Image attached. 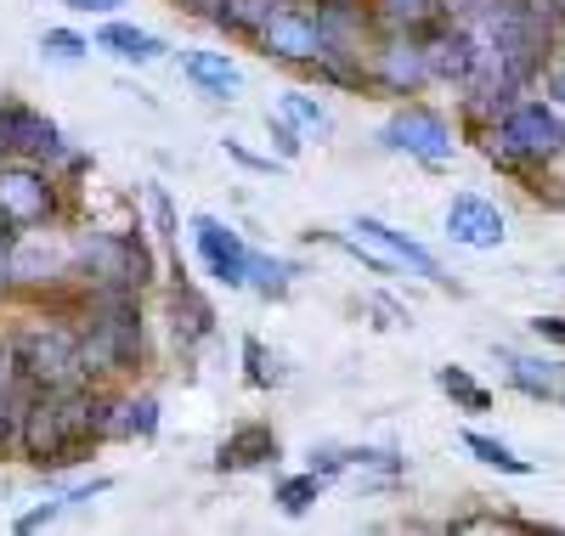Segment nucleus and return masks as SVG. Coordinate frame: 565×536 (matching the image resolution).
I'll return each instance as SVG.
<instances>
[{
	"mask_svg": "<svg viewBox=\"0 0 565 536\" xmlns=\"http://www.w3.org/2000/svg\"><path fill=\"white\" fill-rule=\"evenodd\" d=\"M565 153V108H554L548 96H521L509 103L487 136V159L514 170V175H537L543 164H554Z\"/></svg>",
	"mask_w": 565,
	"mask_h": 536,
	"instance_id": "nucleus-1",
	"label": "nucleus"
},
{
	"mask_svg": "<svg viewBox=\"0 0 565 536\" xmlns=\"http://www.w3.org/2000/svg\"><path fill=\"white\" fill-rule=\"evenodd\" d=\"M12 356L29 389H63V384H85V362H79V333L63 322H29L12 339Z\"/></svg>",
	"mask_w": 565,
	"mask_h": 536,
	"instance_id": "nucleus-2",
	"label": "nucleus"
},
{
	"mask_svg": "<svg viewBox=\"0 0 565 536\" xmlns=\"http://www.w3.org/2000/svg\"><path fill=\"white\" fill-rule=\"evenodd\" d=\"M74 260L85 266V277H97V288H141L153 277V260L136 237H108V232H90L74 243Z\"/></svg>",
	"mask_w": 565,
	"mask_h": 536,
	"instance_id": "nucleus-3",
	"label": "nucleus"
},
{
	"mask_svg": "<svg viewBox=\"0 0 565 536\" xmlns=\"http://www.w3.org/2000/svg\"><path fill=\"white\" fill-rule=\"evenodd\" d=\"M57 215V192H52V175H40L34 159H7L0 164V221L12 232H29V226H45Z\"/></svg>",
	"mask_w": 565,
	"mask_h": 536,
	"instance_id": "nucleus-4",
	"label": "nucleus"
},
{
	"mask_svg": "<svg viewBox=\"0 0 565 536\" xmlns=\"http://www.w3.org/2000/svg\"><path fill=\"white\" fill-rule=\"evenodd\" d=\"M380 141H385L391 153H407V159L430 164V170L452 164V125H447L436 108H402V114L380 130Z\"/></svg>",
	"mask_w": 565,
	"mask_h": 536,
	"instance_id": "nucleus-5",
	"label": "nucleus"
},
{
	"mask_svg": "<svg viewBox=\"0 0 565 536\" xmlns=\"http://www.w3.org/2000/svg\"><path fill=\"white\" fill-rule=\"evenodd\" d=\"M255 40L266 45V57H282V63L334 57V40H328V29H322V12H300V7H282Z\"/></svg>",
	"mask_w": 565,
	"mask_h": 536,
	"instance_id": "nucleus-6",
	"label": "nucleus"
},
{
	"mask_svg": "<svg viewBox=\"0 0 565 536\" xmlns=\"http://www.w3.org/2000/svg\"><path fill=\"white\" fill-rule=\"evenodd\" d=\"M193 243H199V255H204V266H210L215 282H226V288H249V266H255V255L244 249V237L232 232V226H221L215 215H193Z\"/></svg>",
	"mask_w": 565,
	"mask_h": 536,
	"instance_id": "nucleus-7",
	"label": "nucleus"
},
{
	"mask_svg": "<svg viewBox=\"0 0 565 536\" xmlns=\"http://www.w3.org/2000/svg\"><path fill=\"white\" fill-rule=\"evenodd\" d=\"M367 79H373V85H385L391 96H413L418 85H430V79H436V74H430V52H424L418 40L396 34V40H385L380 52H373Z\"/></svg>",
	"mask_w": 565,
	"mask_h": 536,
	"instance_id": "nucleus-8",
	"label": "nucleus"
},
{
	"mask_svg": "<svg viewBox=\"0 0 565 536\" xmlns=\"http://www.w3.org/2000/svg\"><path fill=\"white\" fill-rule=\"evenodd\" d=\"M57 125L29 103H0V159H52Z\"/></svg>",
	"mask_w": 565,
	"mask_h": 536,
	"instance_id": "nucleus-9",
	"label": "nucleus"
},
{
	"mask_svg": "<svg viewBox=\"0 0 565 536\" xmlns=\"http://www.w3.org/2000/svg\"><path fill=\"white\" fill-rule=\"evenodd\" d=\"M447 237L463 243V249H498L509 237V221L492 199H481V192H458L447 204Z\"/></svg>",
	"mask_w": 565,
	"mask_h": 536,
	"instance_id": "nucleus-10",
	"label": "nucleus"
},
{
	"mask_svg": "<svg viewBox=\"0 0 565 536\" xmlns=\"http://www.w3.org/2000/svg\"><path fill=\"white\" fill-rule=\"evenodd\" d=\"M356 232L367 237V243H380V249L396 260V266H413L418 277H430V282H447L441 277V260L430 255V249H424V243H413L407 232H396V226H385V221H373V215H362L356 221Z\"/></svg>",
	"mask_w": 565,
	"mask_h": 536,
	"instance_id": "nucleus-11",
	"label": "nucleus"
},
{
	"mask_svg": "<svg viewBox=\"0 0 565 536\" xmlns=\"http://www.w3.org/2000/svg\"><path fill=\"white\" fill-rule=\"evenodd\" d=\"M424 52H430V74L436 79H452V85H469V74H476V45H469V34L458 23L441 18V29L424 40Z\"/></svg>",
	"mask_w": 565,
	"mask_h": 536,
	"instance_id": "nucleus-12",
	"label": "nucleus"
},
{
	"mask_svg": "<svg viewBox=\"0 0 565 536\" xmlns=\"http://www.w3.org/2000/svg\"><path fill=\"white\" fill-rule=\"evenodd\" d=\"M509 367V384L532 401H565V367L543 362V356H521V351H498Z\"/></svg>",
	"mask_w": 565,
	"mask_h": 536,
	"instance_id": "nucleus-13",
	"label": "nucleus"
},
{
	"mask_svg": "<svg viewBox=\"0 0 565 536\" xmlns=\"http://www.w3.org/2000/svg\"><path fill=\"white\" fill-rule=\"evenodd\" d=\"M23 407H29V384L18 373L12 339H7V345H0V447L23 441Z\"/></svg>",
	"mask_w": 565,
	"mask_h": 536,
	"instance_id": "nucleus-14",
	"label": "nucleus"
},
{
	"mask_svg": "<svg viewBox=\"0 0 565 536\" xmlns=\"http://www.w3.org/2000/svg\"><path fill=\"white\" fill-rule=\"evenodd\" d=\"M181 74L193 79L199 90H210V96L244 90V68H238V63H226L221 52H186V57H181Z\"/></svg>",
	"mask_w": 565,
	"mask_h": 536,
	"instance_id": "nucleus-15",
	"label": "nucleus"
},
{
	"mask_svg": "<svg viewBox=\"0 0 565 536\" xmlns=\"http://www.w3.org/2000/svg\"><path fill=\"white\" fill-rule=\"evenodd\" d=\"M266 458H277V435L266 429V424H244V429H232L226 435V447H221V469H255V463H266Z\"/></svg>",
	"mask_w": 565,
	"mask_h": 536,
	"instance_id": "nucleus-16",
	"label": "nucleus"
},
{
	"mask_svg": "<svg viewBox=\"0 0 565 536\" xmlns=\"http://www.w3.org/2000/svg\"><path fill=\"white\" fill-rule=\"evenodd\" d=\"M97 45H103V52H114V57H125V63H159L164 57V40L148 34V29H130V23H108L97 34Z\"/></svg>",
	"mask_w": 565,
	"mask_h": 536,
	"instance_id": "nucleus-17",
	"label": "nucleus"
},
{
	"mask_svg": "<svg viewBox=\"0 0 565 536\" xmlns=\"http://www.w3.org/2000/svg\"><path fill=\"white\" fill-rule=\"evenodd\" d=\"M170 311H175V345H199V339H210V328H215V311L204 305V294L199 288H175V300H170Z\"/></svg>",
	"mask_w": 565,
	"mask_h": 536,
	"instance_id": "nucleus-18",
	"label": "nucleus"
},
{
	"mask_svg": "<svg viewBox=\"0 0 565 536\" xmlns=\"http://www.w3.org/2000/svg\"><path fill=\"white\" fill-rule=\"evenodd\" d=\"M277 12H282V0H226V7L215 12V23L232 29V34H260Z\"/></svg>",
	"mask_w": 565,
	"mask_h": 536,
	"instance_id": "nucleus-19",
	"label": "nucleus"
},
{
	"mask_svg": "<svg viewBox=\"0 0 565 536\" xmlns=\"http://www.w3.org/2000/svg\"><path fill=\"white\" fill-rule=\"evenodd\" d=\"M463 452H476V458H481L487 469L521 474V480H526V474H537V463H532V458H514V452H509L503 441H492V435H481V429H463Z\"/></svg>",
	"mask_w": 565,
	"mask_h": 536,
	"instance_id": "nucleus-20",
	"label": "nucleus"
},
{
	"mask_svg": "<svg viewBox=\"0 0 565 536\" xmlns=\"http://www.w3.org/2000/svg\"><path fill=\"white\" fill-rule=\"evenodd\" d=\"M380 18L396 34H418V29H430L441 18V0H380Z\"/></svg>",
	"mask_w": 565,
	"mask_h": 536,
	"instance_id": "nucleus-21",
	"label": "nucleus"
},
{
	"mask_svg": "<svg viewBox=\"0 0 565 536\" xmlns=\"http://www.w3.org/2000/svg\"><path fill=\"white\" fill-rule=\"evenodd\" d=\"M153 429H159V401H153V396L114 407V441H148Z\"/></svg>",
	"mask_w": 565,
	"mask_h": 536,
	"instance_id": "nucleus-22",
	"label": "nucleus"
},
{
	"mask_svg": "<svg viewBox=\"0 0 565 536\" xmlns=\"http://www.w3.org/2000/svg\"><path fill=\"white\" fill-rule=\"evenodd\" d=\"M436 384L447 389V396H452L463 412H487V407H492V396H487V389H481L476 378H469L463 367H436Z\"/></svg>",
	"mask_w": 565,
	"mask_h": 536,
	"instance_id": "nucleus-23",
	"label": "nucleus"
},
{
	"mask_svg": "<svg viewBox=\"0 0 565 536\" xmlns=\"http://www.w3.org/2000/svg\"><path fill=\"white\" fill-rule=\"evenodd\" d=\"M277 114H289L295 125H306V130H317V136H328V130H334V114H328L322 103H311V96H300V90H289V96H282V108Z\"/></svg>",
	"mask_w": 565,
	"mask_h": 536,
	"instance_id": "nucleus-24",
	"label": "nucleus"
},
{
	"mask_svg": "<svg viewBox=\"0 0 565 536\" xmlns=\"http://www.w3.org/2000/svg\"><path fill=\"white\" fill-rule=\"evenodd\" d=\"M317 492H322V474L311 469V474L282 480V485H277V503H282V514H306V508L317 503Z\"/></svg>",
	"mask_w": 565,
	"mask_h": 536,
	"instance_id": "nucleus-25",
	"label": "nucleus"
},
{
	"mask_svg": "<svg viewBox=\"0 0 565 536\" xmlns=\"http://www.w3.org/2000/svg\"><path fill=\"white\" fill-rule=\"evenodd\" d=\"M289 277H295V266L271 260V255H255V266H249V282L260 288V294H289Z\"/></svg>",
	"mask_w": 565,
	"mask_h": 536,
	"instance_id": "nucleus-26",
	"label": "nucleus"
},
{
	"mask_svg": "<svg viewBox=\"0 0 565 536\" xmlns=\"http://www.w3.org/2000/svg\"><path fill=\"white\" fill-rule=\"evenodd\" d=\"M40 52H52V57H63V63H74V57H85L90 45L74 34V29H45V40H40Z\"/></svg>",
	"mask_w": 565,
	"mask_h": 536,
	"instance_id": "nucleus-27",
	"label": "nucleus"
},
{
	"mask_svg": "<svg viewBox=\"0 0 565 536\" xmlns=\"http://www.w3.org/2000/svg\"><path fill=\"white\" fill-rule=\"evenodd\" d=\"M543 85H548V103L565 108V40H559V52H554L548 68H543Z\"/></svg>",
	"mask_w": 565,
	"mask_h": 536,
	"instance_id": "nucleus-28",
	"label": "nucleus"
},
{
	"mask_svg": "<svg viewBox=\"0 0 565 536\" xmlns=\"http://www.w3.org/2000/svg\"><path fill=\"white\" fill-rule=\"evenodd\" d=\"M271 141H277V153H282V159H295V153H300V141H295V130H289V114H277V119H271Z\"/></svg>",
	"mask_w": 565,
	"mask_h": 536,
	"instance_id": "nucleus-29",
	"label": "nucleus"
},
{
	"mask_svg": "<svg viewBox=\"0 0 565 536\" xmlns=\"http://www.w3.org/2000/svg\"><path fill=\"white\" fill-rule=\"evenodd\" d=\"M532 333H537V339H548V345H559V351H565V317H532Z\"/></svg>",
	"mask_w": 565,
	"mask_h": 536,
	"instance_id": "nucleus-30",
	"label": "nucleus"
},
{
	"mask_svg": "<svg viewBox=\"0 0 565 536\" xmlns=\"http://www.w3.org/2000/svg\"><path fill=\"white\" fill-rule=\"evenodd\" d=\"M63 508H68V497H63V503H45V508H29V514L18 519V530H34V525H45V519H57Z\"/></svg>",
	"mask_w": 565,
	"mask_h": 536,
	"instance_id": "nucleus-31",
	"label": "nucleus"
},
{
	"mask_svg": "<svg viewBox=\"0 0 565 536\" xmlns=\"http://www.w3.org/2000/svg\"><path fill=\"white\" fill-rule=\"evenodd\" d=\"M226 153L238 159V164H249V170H271V159H255V153L244 148V141H226Z\"/></svg>",
	"mask_w": 565,
	"mask_h": 536,
	"instance_id": "nucleus-32",
	"label": "nucleus"
},
{
	"mask_svg": "<svg viewBox=\"0 0 565 536\" xmlns=\"http://www.w3.org/2000/svg\"><path fill=\"white\" fill-rule=\"evenodd\" d=\"M74 12H114V7H130V0H63Z\"/></svg>",
	"mask_w": 565,
	"mask_h": 536,
	"instance_id": "nucleus-33",
	"label": "nucleus"
},
{
	"mask_svg": "<svg viewBox=\"0 0 565 536\" xmlns=\"http://www.w3.org/2000/svg\"><path fill=\"white\" fill-rule=\"evenodd\" d=\"M244 356H249V378H255V384H271V378H266V367H260L266 356H260V345H255V339L244 345Z\"/></svg>",
	"mask_w": 565,
	"mask_h": 536,
	"instance_id": "nucleus-34",
	"label": "nucleus"
},
{
	"mask_svg": "<svg viewBox=\"0 0 565 536\" xmlns=\"http://www.w3.org/2000/svg\"><path fill=\"white\" fill-rule=\"evenodd\" d=\"M181 7H186V12H204V18H215V12L226 7V0H181Z\"/></svg>",
	"mask_w": 565,
	"mask_h": 536,
	"instance_id": "nucleus-35",
	"label": "nucleus"
}]
</instances>
